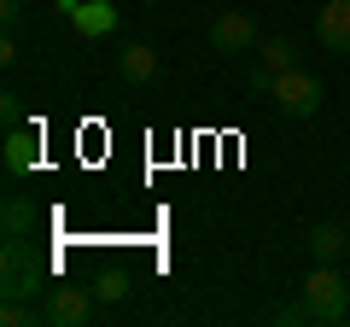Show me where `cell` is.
I'll use <instances>...</instances> for the list:
<instances>
[{"instance_id":"30bf717a","label":"cell","mask_w":350,"mask_h":327,"mask_svg":"<svg viewBox=\"0 0 350 327\" xmlns=\"http://www.w3.org/2000/svg\"><path fill=\"white\" fill-rule=\"evenodd\" d=\"M0 228H6V239H29V228H36V205H29L24 193H6V211H0Z\"/></svg>"},{"instance_id":"ba28073f","label":"cell","mask_w":350,"mask_h":327,"mask_svg":"<svg viewBox=\"0 0 350 327\" xmlns=\"http://www.w3.org/2000/svg\"><path fill=\"white\" fill-rule=\"evenodd\" d=\"M304 246H310V257H315V263H338V257L350 252V234H345L338 222H315Z\"/></svg>"},{"instance_id":"9c48e42d","label":"cell","mask_w":350,"mask_h":327,"mask_svg":"<svg viewBox=\"0 0 350 327\" xmlns=\"http://www.w3.org/2000/svg\"><path fill=\"white\" fill-rule=\"evenodd\" d=\"M70 24L82 29V36H111V29H117V6H111V0H88V6L70 12Z\"/></svg>"},{"instance_id":"2e32d148","label":"cell","mask_w":350,"mask_h":327,"mask_svg":"<svg viewBox=\"0 0 350 327\" xmlns=\"http://www.w3.org/2000/svg\"><path fill=\"white\" fill-rule=\"evenodd\" d=\"M24 6H29V0H0V24L12 29V24H18V18H24Z\"/></svg>"},{"instance_id":"52a82bcc","label":"cell","mask_w":350,"mask_h":327,"mask_svg":"<svg viewBox=\"0 0 350 327\" xmlns=\"http://www.w3.org/2000/svg\"><path fill=\"white\" fill-rule=\"evenodd\" d=\"M117 76H123V82H135V88L158 82V47H146V41H129V47L117 53Z\"/></svg>"},{"instance_id":"5bb4252c","label":"cell","mask_w":350,"mask_h":327,"mask_svg":"<svg viewBox=\"0 0 350 327\" xmlns=\"http://www.w3.org/2000/svg\"><path fill=\"white\" fill-rule=\"evenodd\" d=\"M123 292H129V280H123V275H105V280H100V304H117Z\"/></svg>"},{"instance_id":"8992f818","label":"cell","mask_w":350,"mask_h":327,"mask_svg":"<svg viewBox=\"0 0 350 327\" xmlns=\"http://www.w3.org/2000/svg\"><path fill=\"white\" fill-rule=\"evenodd\" d=\"M0 158H6V176H29L41 164V135L36 129H6V152Z\"/></svg>"},{"instance_id":"6da1fadb","label":"cell","mask_w":350,"mask_h":327,"mask_svg":"<svg viewBox=\"0 0 350 327\" xmlns=\"http://www.w3.org/2000/svg\"><path fill=\"white\" fill-rule=\"evenodd\" d=\"M304 310H310V322L321 327H338L350 322V280L338 263H315L310 280H304Z\"/></svg>"},{"instance_id":"277c9868","label":"cell","mask_w":350,"mask_h":327,"mask_svg":"<svg viewBox=\"0 0 350 327\" xmlns=\"http://www.w3.org/2000/svg\"><path fill=\"white\" fill-rule=\"evenodd\" d=\"M257 41H262V29H257V18H251V12H222V18H211V47L222 53V59L257 53Z\"/></svg>"},{"instance_id":"7a4b0ae2","label":"cell","mask_w":350,"mask_h":327,"mask_svg":"<svg viewBox=\"0 0 350 327\" xmlns=\"http://www.w3.org/2000/svg\"><path fill=\"white\" fill-rule=\"evenodd\" d=\"M269 100H275V112H280V117L304 123V117H315V112H321L327 88H321V76H315V70L292 64V70H280V76H275V88H269Z\"/></svg>"},{"instance_id":"3957f363","label":"cell","mask_w":350,"mask_h":327,"mask_svg":"<svg viewBox=\"0 0 350 327\" xmlns=\"http://www.w3.org/2000/svg\"><path fill=\"white\" fill-rule=\"evenodd\" d=\"M94 298H100V292L70 287V280H53V292L41 298V322L47 327H82V322H94Z\"/></svg>"},{"instance_id":"7c38bea8","label":"cell","mask_w":350,"mask_h":327,"mask_svg":"<svg viewBox=\"0 0 350 327\" xmlns=\"http://www.w3.org/2000/svg\"><path fill=\"white\" fill-rule=\"evenodd\" d=\"M245 88L251 94H269V88H275V70H269V64H251V70H245Z\"/></svg>"},{"instance_id":"5b68a950","label":"cell","mask_w":350,"mask_h":327,"mask_svg":"<svg viewBox=\"0 0 350 327\" xmlns=\"http://www.w3.org/2000/svg\"><path fill=\"white\" fill-rule=\"evenodd\" d=\"M315 41L338 59H350V0H321L315 12Z\"/></svg>"},{"instance_id":"8fae6325","label":"cell","mask_w":350,"mask_h":327,"mask_svg":"<svg viewBox=\"0 0 350 327\" xmlns=\"http://www.w3.org/2000/svg\"><path fill=\"white\" fill-rule=\"evenodd\" d=\"M257 64H269V70H292V64H298V47H292L286 36H269V41H257Z\"/></svg>"},{"instance_id":"4fadbf2b","label":"cell","mask_w":350,"mask_h":327,"mask_svg":"<svg viewBox=\"0 0 350 327\" xmlns=\"http://www.w3.org/2000/svg\"><path fill=\"white\" fill-rule=\"evenodd\" d=\"M0 123H6V129H24V105H18V94H0Z\"/></svg>"},{"instance_id":"9a60e30c","label":"cell","mask_w":350,"mask_h":327,"mask_svg":"<svg viewBox=\"0 0 350 327\" xmlns=\"http://www.w3.org/2000/svg\"><path fill=\"white\" fill-rule=\"evenodd\" d=\"M275 322H280V327H304V322H310V310H304V298H298V304H286V310H280Z\"/></svg>"}]
</instances>
